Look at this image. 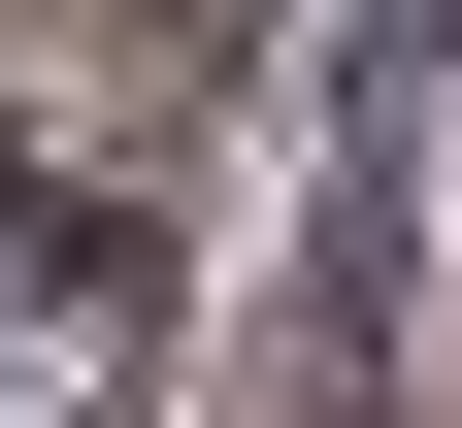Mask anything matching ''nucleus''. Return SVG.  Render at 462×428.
<instances>
[{
	"instance_id": "1",
	"label": "nucleus",
	"mask_w": 462,
	"mask_h": 428,
	"mask_svg": "<svg viewBox=\"0 0 462 428\" xmlns=\"http://www.w3.org/2000/svg\"><path fill=\"white\" fill-rule=\"evenodd\" d=\"M0 428H67V296H33V231H0Z\"/></svg>"
}]
</instances>
